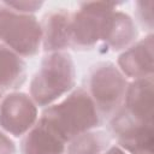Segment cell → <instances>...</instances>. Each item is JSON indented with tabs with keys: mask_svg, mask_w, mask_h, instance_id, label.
<instances>
[{
	"mask_svg": "<svg viewBox=\"0 0 154 154\" xmlns=\"http://www.w3.org/2000/svg\"><path fill=\"white\" fill-rule=\"evenodd\" d=\"M40 122L66 143L97 126L100 118L88 91L77 89L60 103L45 109Z\"/></svg>",
	"mask_w": 154,
	"mask_h": 154,
	"instance_id": "1",
	"label": "cell"
},
{
	"mask_svg": "<svg viewBox=\"0 0 154 154\" xmlns=\"http://www.w3.org/2000/svg\"><path fill=\"white\" fill-rule=\"evenodd\" d=\"M75 65L70 54L54 52L43 58L30 83V95L38 106H47L75 85Z\"/></svg>",
	"mask_w": 154,
	"mask_h": 154,
	"instance_id": "2",
	"label": "cell"
},
{
	"mask_svg": "<svg viewBox=\"0 0 154 154\" xmlns=\"http://www.w3.org/2000/svg\"><path fill=\"white\" fill-rule=\"evenodd\" d=\"M42 41L41 24L29 13H20L0 2V42L18 55L32 57Z\"/></svg>",
	"mask_w": 154,
	"mask_h": 154,
	"instance_id": "3",
	"label": "cell"
},
{
	"mask_svg": "<svg viewBox=\"0 0 154 154\" xmlns=\"http://www.w3.org/2000/svg\"><path fill=\"white\" fill-rule=\"evenodd\" d=\"M126 88V79L112 63H100L89 73L88 94L103 116H111L120 108Z\"/></svg>",
	"mask_w": 154,
	"mask_h": 154,
	"instance_id": "4",
	"label": "cell"
},
{
	"mask_svg": "<svg viewBox=\"0 0 154 154\" xmlns=\"http://www.w3.org/2000/svg\"><path fill=\"white\" fill-rule=\"evenodd\" d=\"M116 4L107 1L83 2L71 16V45L76 48H91L101 40L106 22Z\"/></svg>",
	"mask_w": 154,
	"mask_h": 154,
	"instance_id": "5",
	"label": "cell"
},
{
	"mask_svg": "<svg viewBox=\"0 0 154 154\" xmlns=\"http://www.w3.org/2000/svg\"><path fill=\"white\" fill-rule=\"evenodd\" d=\"M36 117L35 102L24 93H11L0 105V126L16 137L30 130Z\"/></svg>",
	"mask_w": 154,
	"mask_h": 154,
	"instance_id": "6",
	"label": "cell"
},
{
	"mask_svg": "<svg viewBox=\"0 0 154 154\" xmlns=\"http://www.w3.org/2000/svg\"><path fill=\"white\" fill-rule=\"evenodd\" d=\"M124 100L119 109L125 116L141 124H153V76L129 84Z\"/></svg>",
	"mask_w": 154,
	"mask_h": 154,
	"instance_id": "7",
	"label": "cell"
},
{
	"mask_svg": "<svg viewBox=\"0 0 154 154\" xmlns=\"http://www.w3.org/2000/svg\"><path fill=\"white\" fill-rule=\"evenodd\" d=\"M120 70L129 77L140 79L153 76V35L138 41L118 58Z\"/></svg>",
	"mask_w": 154,
	"mask_h": 154,
	"instance_id": "8",
	"label": "cell"
},
{
	"mask_svg": "<svg viewBox=\"0 0 154 154\" xmlns=\"http://www.w3.org/2000/svg\"><path fill=\"white\" fill-rule=\"evenodd\" d=\"M42 46L45 52H60L71 45V16L64 10L45 16L42 24Z\"/></svg>",
	"mask_w": 154,
	"mask_h": 154,
	"instance_id": "9",
	"label": "cell"
},
{
	"mask_svg": "<svg viewBox=\"0 0 154 154\" xmlns=\"http://www.w3.org/2000/svg\"><path fill=\"white\" fill-rule=\"evenodd\" d=\"M137 37V29L132 19L123 12H112L106 22L101 40L113 51L126 48Z\"/></svg>",
	"mask_w": 154,
	"mask_h": 154,
	"instance_id": "10",
	"label": "cell"
},
{
	"mask_svg": "<svg viewBox=\"0 0 154 154\" xmlns=\"http://www.w3.org/2000/svg\"><path fill=\"white\" fill-rule=\"evenodd\" d=\"M65 142L40 120L22 142L23 154H63Z\"/></svg>",
	"mask_w": 154,
	"mask_h": 154,
	"instance_id": "11",
	"label": "cell"
},
{
	"mask_svg": "<svg viewBox=\"0 0 154 154\" xmlns=\"http://www.w3.org/2000/svg\"><path fill=\"white\" fill-rule=\"evenodd\" d=\"M25 77V63L18 54L0 43V91L20 87Z\"/></svg>",
	"mask_w": 154,
	"mask_h": 154,
	"instance_id": "12",
	"label": "cell"
},
{
	"mask_svg": "<svg viewBox=\"0 0 154 154\" xmlns=\"http://www.w3.org/2000/svg\"><path fill=\"white\" fill-rule=\"evenodd\" d=\"M109 138L102 131H87L70 141L67 154H101L108 146Z\"/></svg>",
	"mask_w": 154,
	"mask_h": 154,
	"instance_id": "13",
	"label": "cell"
},
{
	"mask_svg": "<svg viewBox=\"0 0 154 154\" xmlns=\"http://www.w3.org/2000/svg\"><path fill=\"white\" fill-rule=\"evenodd\" d=\"M153 1H137L136 13L140 23L148 29L153 28Z\"/></svg>",
	"mask_w": 154,
	"mask_h": 154,
	"instance_id": "14",
	"label": "cell"
},
{
	"mask_svg": "<svg viewBox=\"0 0 154 154\" xmlns=\"http://www.w3.org/2000/svg\"><path fill=\"white\" fill-rule=\"evenodd\" d=\"M7 6H10L11 8H13L17 12L20 13H29V12H34L36 10H38L42 6L41 1H16V2H8V1H4Z\"/></svg>",
	"mask_w": 154,
	"mask_h": 154,
	"instance_id": "15",
	"label": "cell"
},
{
	"mask_svg": "<svg viewBox=\"0 0 154 154\" xmlns=\"http://www.w3.org/2000/svg\"><path fill=\"white\" fill-rule=\"evenodd\" d=\"M14 143L2 132H0V154H14Z\"/></svg>",
	"mask_w": 154,
	"mask_h": 154,
	"instance_id": "16",
	"label": "cell"
},
{
	"mask_svg": "<svg viewBox=\"0 0 154 154\" xmlns=\"http://www.w3.org/2000/svg\"><path fill=\"white\" fill-rule=\"evenodd\" d=\"M105 154H125L119 147H111Z\"/></svg>",
	"mask_w": 154,
	"mask_h": 154,
	"instance_id": "17",
	"label": "cell"
},
{
	"mask_svg": "<svg viewBox=\"0 0 154 154\" xmlns=\"http://www.w3.org/2000/svg\"><path fill=\"white\" fill-rule=\"evenodd\" d=\"M0 95H1V91H0Z\"/></svg>",
	"mask_w": 154,
	"mask_h": 154,
	"instance_id": "18",
	"label": "cell"
}]
</instances>
